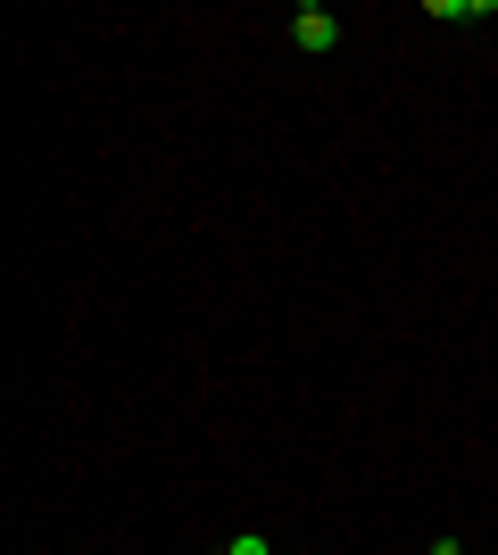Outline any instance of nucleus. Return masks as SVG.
I'll use <instances>...</instances> for the list:
<instances>
[{
    "label": "nucleus",
    "mask_w": 498,
    "mask_h": 555,
    "mask_svg": "<svg viewBox=\"0 0 498 555\" xmlns=\"http://www.w3.org/2000/svg\"><path fill=\"white\" fill-rule=\"evenodd\" d=\"M291 42L299 50H332L341 42V17H332L324 0H299V9H291Z\"/></svg>",
    "instance_id": "obj_1"
},
{
    "label": "nucleus",
    "mask_w": 498,
    "mask_h": 555,
    "mask_svg": "<svg viewBox=\"0 0 498 555\" xmlns=\"http://www.w3.org/2000/svg\"><path fill=\"white\" fill-rule=\"evenodd\" d=\"M225 555H274V547H266V531H241V539H233Z\"/></svg>",
    "instance_id": "obj_2"
}]
</instances>
